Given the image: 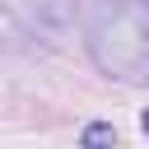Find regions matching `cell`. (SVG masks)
<instances>
[{"instance_id":"1","label":"cell","mask_w":149,"mask_h":149,"mask_svg":"<svg viewBox=\"0 0 149 149\" xmlns=\"http://www.w3.org/2000/svg\"><path fill=\"white\" fill-rule=\"evenodd\" d=\"M88 56L98 70L149 84V5L144 0H107L88 19Z\"/></svg>"},{"instance_id":"2","label":"cell","mask_w":149,"mask_h":149,"mask_svg":"<svg viewBox=\"0 0 149 149\" xmlns=\"http://www.w3.org/2000/svg\"><path fill=\"white\" fill-rule=\"evenodd\" d=\"M112 140H116L112 126H88V130H84V144H112Z\"/></svg>"},{"instance_id":"3","label":"cell","mask_w":149,"mask_h":149,"mask_svg":"<svg viewBox=\"0 0 149 149\" xmlns=\"http://www.w3.org/2000/svg\"><path fill=\"white\" fill-rule=\"evenodd\" d=\"M140 126H144V130H149V112H144V116H140Z\"/></svg>"}]
</instances>
